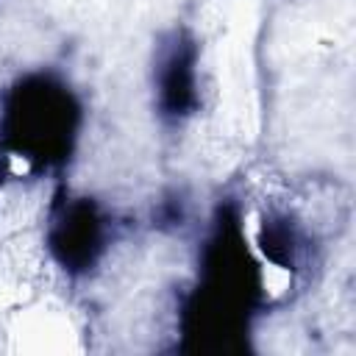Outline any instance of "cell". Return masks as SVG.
I'll use <instances>...</instances> for the list:
<instances>
[{
	"label": "cell",
	"mask_w": 356,
	"mask_h": 356,
	"mask_svg": "<svg viewBox=\"0 0 356 356\" xmlns=\"http://www.w3.org/2000/svg\"><path fill=\"white\" fill-rule=\"evenodd\" d=\"M75 122L78 106L61 83L42 78L36 83H19L11 95L6 125L22 159L39 164L61 161L75 136Z\"/></svg>",
	"instance_id": "1"
},
{
	"label": "cell",
	"mask_w": 356,
	"mask_h": 356,
	"mask_svg": "<svg viewBox=\"0 0 356 356\" xmlns=\"http://www.w3.org/2000/svg\"><path fill=\"white\" fill-rule=\"evenodd\" d=\"M153 95L164 125L181 128L197 111V44L186 31H170L156 47Z\"/></svg>",
	"instance_id": "2"
},
{
	"label": "cell",
	"mask_w": 356,
	"mask_h": 356,
	"mask_svg": "<svg viewBox=\"0 0 356 356\" xmlns=\"http://www.w3.org/2000/svg\"><path fill=\"white\" fill-rule=\"evenodd\" d=\"M106 239H108V217L103 214V209L89 203V197L64 203L61 209H56L50 220L47 242L56 261L67 273H78V275L89 273L97 264L100 253L106 250Z\"/></svg>",
	"instance_id": "3"
},
{
	"label": "cell",
	"mask_w": 356,
	"mask_h": 356,
	"mask_svg": "<svg viewBox=\"0 0 356 356\" xmlns=\"http://www.w3.org/2000/svg\"><path fill=\"white\" fill-rule=\"evenodd\" d=\"M0 172H3V167H0Z\"/></svg>",
	"instance_id": "4"
}]
</instances>
